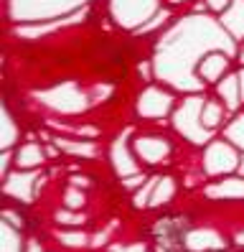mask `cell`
Instances as JSON below:
<instances>
[{
	"instance_id": "obj_2",
	"label": "cell",
	"mask_w": 244,
	"mask_h": 252,
	"mask_svg": "<svg viewBox=\"0 0 244 252\" xmlns=\"http://www.w3.org/2000/svg\"><path fill=\"white\" fill-rule=\"evenodd\" d=\"M135 151L148 166H158V160H163L171 153V140L158 138V135H145L135 140Z\"/></svg>"
},
{
	"instance_id": "obj_5",
	"label": "cell",
	"mask_w": 244,
	"mask_h": 252,
	"mask_svg": "<svg viewBox=\"0 0 244 252\" xmlns=\"http://www.w3.org/2000/svg\"><path fill=\"white\" fill-rule=\"evenodd\" d=\"M204 3L211 13H224L229 5H232V0H204Z\"/></svg>"
},
{
	"instance_id": "obj_4",
	"label": "cell",
	"mask_w": 244,
	"mask_h": 252,
	"mask_svg": "<svg viewBox=\"0 0 244 252\" xmlns=\"http://www.w3.org/2000/svg\"><path fill=\"white\" fill-rule=\"evenodd\" d=\"M15 160H18V166H26V168H36L43 163V148L38 143H26L18 156H15Z\"/></svg>"
},
{
	"instance_id": "obj_3",
	"label": "cell",
	"mask_w": 244,
	"mask_h": 252,
	"mask_svg": "<svg viewBox=\"0 0 244 252\" xmlns=\"http://www.w3.org/2000/svg\"><path fill=\"white\" fill-rule=\"evenodd\" d=\"M224 115H226V110H224V105L219 99H206L204 107H201V125H204V130H216L224 123Z\"/></svg>"
},
{
	"instance_id": "obj_1",
	"label": "cell",
	"mask_w": 244,
	"mask_h": 252,
	"mask_svg": "<svg viewBox=\"0 0 244 252\" xmlns=\"http://www.w3.org/2000/svg\"><path fill=\"white\" fill-rule=\"evenodd\" d=\"M229 66H232V62H229V56L221 54V51H211L206 54L201 62L196 64V74H198V79H201L204 84L214 87V84H219L221 77L229 71Z\"/></svg>"
}]
</instances>
